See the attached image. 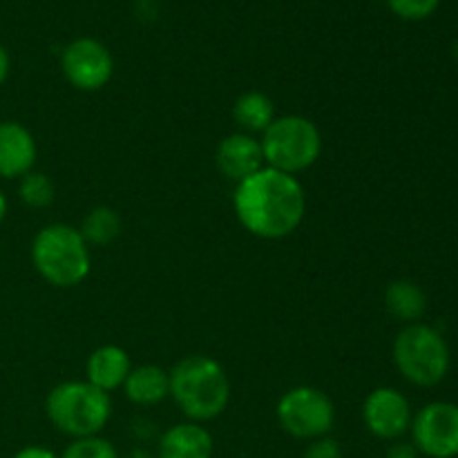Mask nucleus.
<instances>
[{"mask_svg":"<svg viewBox=\"0 0 458 458\" xmlns=\"http://www.w3.org/2000/svg\"><path fill=\"white\" fill-rule=\"evenodd\" d=\"M18 197H21V201L27 208L43 210L54 204L56 188H54V182L47 174L38 173V170H31L25 177L18 179Z\"/></svg>","mask_w":458,"mask_h":458,"instance_id":"obj_19","label":"nucleus"},{"mask_svg":"<svg viewBox=\"0 0 458 458\" xmlns=\"http://www.w3.org/2000/svg\"><path fill=\"white\" fill-rule=\"evenodd\" d=\"M411 443L429 458L458 456V405L447 401L428 403L411 419Z\"/></svg>","mask_w":458,"mask_h":458,"instance_id":"obj_8","label":"nucleus"},{"mask_svg":"<svg viewBox=\"0 0 458 458\" xmlns=\"http://www.w3.org/2000/svg\"><path fill=\"white\" fill-rule=\"evenodd\" d=\"M123 458H155V456H152L148 450H143V447H134V450H130Z\"/></svg>","mask_w":458,"mask_h":458,"instance_id":"obj_26","label":"nucleus"},{"mask_svg":"<svg viewBox=\"0 0 458 458\" xmlns=\"http://www.w3.org/2000/svg\"><path fill=\"white\" fill-rule=\"evenodd\" d=\"M132 362H130L128 352L119 344H101L94 349L85 362V376L88 383L94 385L101 392L110 394L123 387L128 378Z\"/></svg>","mask_w":458,"mask_h":458,"instance_id":"obj_14","label":"nucleus"},{"mask_svg":"<svg viewBox=\"0 0 458 458\" xmlns=\"http://www.w3.org/2000/svg\"><path fill=\"white\" fill-rule=\"evenodd\" d=\"M215 165H217L219 174L228 182H244L267 165L264 164L262 143L253 134H228L219 141L217 152H215Z\"/></svg>","mask_w":458,"mask_h":458,"instance_id":"obj_11","label":"nucleus"},{"mask_svg":"<svg viewBox=\"0 0 458 458\" xmlns=\"http://www.w3.org/2000/svg\"><path fill=\"white\" fill-rule=\"evenodd\" d=\"M213 434L201 423L173 425L159 437L157 456L159 458H213Z\"/></svg>","mask_w":458,"mask_h":458,"instance_id":"obj_13","label":"nucleus"},{"mask_svg":"<svg viewBox=\"0 0 458 458\" xmlns=\"http://www.w3.org/2000/svg\"><path fill=\"white\" fill-rule=\"evenodd\" d=\"M387 458H419V450L414 447V443L396 441L387 450Z\"/></svg>","mask_w":458,"mask_h":458,"instance_id":"obj_23","label":"nucleus"},{"mask_svg":"<svg viewBox=\"0 0 458 458\" xmlns=\"http://www.w3.org/2000/svg\"><path fill=\"white\" fill-rule=\"evenodd\" d=\"M63 76L81 92H98L114 74V58L110 49L97 38H74L61 54Z\"/></svg>","mask_w":458,"mask_h":458,"instance_id":"obj_9","label":"nucleus"},{"mask_svg":"<svg viewBox=\"0 0 458 458\" xmlns=\"http://www.w3.org/2000/svg\"><path fill=\"white\" fill-rule=\"evenodd\" d=\"M454 56H456V61H458V40L454 43Z\"/></svg>","mask_w":458,"mask_h":458,"instance_id":"obj_28","label":"nucleus"},{"mask_svg":"<svg viewBox=\"0 0 458 458\" xmlns=\"http://www.w3.org/2000/svg\"><path fill=\"white\" fill-rule=\"evenodd\" d=\"M233 119L240 125L242 132H264L276 121V103L268 94L250 89L237 97L233 106Z\"/></svg>","mask_w":458,"mask_h":458,"instance_id":"obj_16","label":"nucleus"},{"mask_svg":"<svg viewBox=\"0 0 458 458\" xmlns=\"http://www.w3.org/2000/svg\"><path fill=\"white\" fill-rule=\"evenodd\" d=\"M276 416L280 428L298 441L329 437L335 425V405L322 389L298 385L282 394Z\"/></svg>","mask_w":458,"mask_h":458,"instance_id":"obj_7","label":"nucleus"},{"mask_svg":"<svg viewBox=\"0 0 458 458\" xmlns=\"http://www.w3.org/2000/svg\"><path fill=\"white\" fill-rule=\"evenodd\" d=\"M31 264L47 284L74 289L92 271V255L79 228L67 224H47L31 240Z\"/></svg>","mask_w":458,"mask_h":458,"instance_id":"obj_3","label":"nucleus"},{"mask_svg":"<svg viewBox=\"0 0 458 458\" xmlns=\"http://www.w3.org/2000/svg\"><path fill=\"white\" fill-rule=\"evenodd\" d=\"M302 458H344L343 447L338 441L329 437L316 438V441H309V447L304 450Z\"/></svg>","mask_w":458,"mask_h":458,"instance_id":"obj_22","label":"nucleus"},{"mask_svg":"<svg viewBox=\"0 0 458 458\" xmlns=\"http://www.w3.org/2000/svg\"><path fill=\"white\" fill-rule=\"evenodd\" d=\"M9 72H12V58H9L7 47L0 43V85L9 79Z\"/></svg>","mask_w":458,"mask_h":458,"instance_id":"obj_25","label":"nucleus"},{"mask_svg":"<svg viewBox=\"0 0 458 458\" xmlns=\"http://www.w3.org/2000/svg\"><path fill=\"white\" fill-rule=\"evenodd\" d=\"M58 458H119V452L106 438L88 437L74 438Z\"/></svg>","mask_w":458,"mask_h":458,"instance_id":"obj_20","label":"nucleus"},{"mask_svg":"<svg viewBox=\"0 0 458 458\" xmlns=\"http://www.w3.org/2000/svg\"><path fill=\"white\" fill-rule=\"evenodd\" d=\"M394 365L407 383L434 387L450 371V347L434 327L414 322L394 340Z\"/></svg>","mask_w":458,"mask_h":458,"instance_id":"obj_6","label":"nucleus"},{"mask_svg":"<svg viewBox=\"0 0 458 458\" xmlns=\"http://www.w3.org/2000/svg\"><path fill=\"white\" fill-rule=\"evenodd\" d=\"M385 307L396 320L414 325L425 316L428 298L416 282L396 280L385 289Z\"/></svg>","mask_w":458,"mask_h":458,"instance_id":"obj_17","label":"nucleus"},{"mask_svg":"<svg viewBox=\"0 0 458 458\" xmlns=\"http://www.w3.org/2000/svg\"><path fill=\"white\" fill-rule=\"evenodd\" d=\"M38 148L30 128L18 121H0V179H21L34 170Z\"/></svg>","mask_w":458,"mask_h":458,"instance_id":"obj_12","label":"nucleus"},{"mask_svg":"<svg viewBox=\"0 0 458 458\" xmlns=\"http://www.w3.org/2000/svg\"><path fill=\"white\" fill-rule=\"evenodd\" d=\"M411 405L403 392L378 387L362 403V423L380 441H398L411 428Z\"/></svg>","mask_w":458,"mask_h":458,"instance_id":"obj_10","label":"nucleus"},{"mask_svg":"<svg viewBox=\"0 0 458 458\" xmlns=\"http://www.w3.org/2000/svg\"><path fill=\"white\" fill-rule=\"evenodd\" d=\"M7 208H9L7 197H4L3 188H0V224H3V222H4V217H7Z\"/></svg>","mask_w":458,"mask_h":458,"instance_id":"obj_27","label":"nucleus"},{"mask_svg":"<svg viewBox=\"0 0 458 458\" xmlns=\"http://www.w3.org/2000/svg\"><path fill=\"white\" fill-rule=\"evenodd\" d=\"M79 231L88 246H110L121 237L123 222L112 206H94L83 217Z\"/></svg>","mask_w":458,"mask_h":458,"instance_id":"obj_18","label":"nucleus"},{"mask_svg":"<svg viewBox=\"0 0 458 458\" xmlns=\"http://www.w3.org/2000/svg\"><path fill=\"white\" fill-rule=\"evenodd\" d=\"M170 376V398L192 423L219 419L231 403V378L222 362L204 353L182 358Z\"/></svg>","mask_w":458,"mask_h":458,"instance_id":"obj_2","label":"nucleus"},{"mask_svg":"<svg viewBox=\"0 0 458 458\" xmlns=\"http://www.w3.org/2000/svg\"><path fill=\"white\" fill-rule=\"evenodd\" d=\"M259 143L264 164L293 177L316 165L322 155L320 128L302 114L276 116V121L262 132Z\"/></svg>","mask_w":458,"mask_h":458,"instance_id":"obj_5","label":"nucleus"},{"mask_svg":"<svg viewBox=\"0 0 458 458\" xmlns=\"http://www.w3.org/2000/svg\"><path fill=\"white\" fill-rule=\"evenodd\" d=\"M13 458H58V456L43 445H27L22 447V450H18L16 454H13Z\"/></svg>","mask_w":458,"mask_h":458,"instance_id":"obj_24","label":"nucleus"},{"mask_svg":"<svg viewBox=\"0 0 458 458\" xmlns=\"http://www.w3.org/2000/svg\"><path fill=\"white\" fill-rule=\"evenodd\" d=\"M45 414L49 423L72 441L98 437L110 423L112 398L88 380H67L47 394Z\"/></svg>","mask_w":458,"mask_h":458,"instance_id":"obj_4","label":"nucleus"},{"mask_svg":"<svg viewBox=\"0 0 458 458\" xmlns=\"http://www.w3.org/2000/svg\"><path fill=\"white\" fill-rule=\"evenodd\" d=\"M441 0H387L389 9L403 21H425L438 9Z\"/></svg>","mask_w":458,"mask_h":458,"instance_id":"obj_21","label":"nucleus"},{"mask_svg":"<svg viewBox=\"0 0 458 458\" xmlns=\"http://www.w3.org/2000/svg\"><path fill=\"white\" fill-rule=\"evenodd\" d=\"M233 208L244 231L276 242L293 235L304 222L307 195L298 177L264 165L237 183Z\"/></svg>","mask_w":458,"mask_h":458,"instance_id":"obj_1","label":"nucleus"},{"mask_svg":"<svg viewBox=\"0 0 458 458\" xmlns=\"http://www.w3.org/2000/svg\"><path fill=\"white\" fill-rule=\"evenodd\" d=\"M123 392L130 403L139 407H152L170 396V376L159 365L132 367L123 383Z\"/></svg>","mask_w":458,"mask_h":458,"instance_id":"obj_15","label":"nucleus"}]
</instances>
